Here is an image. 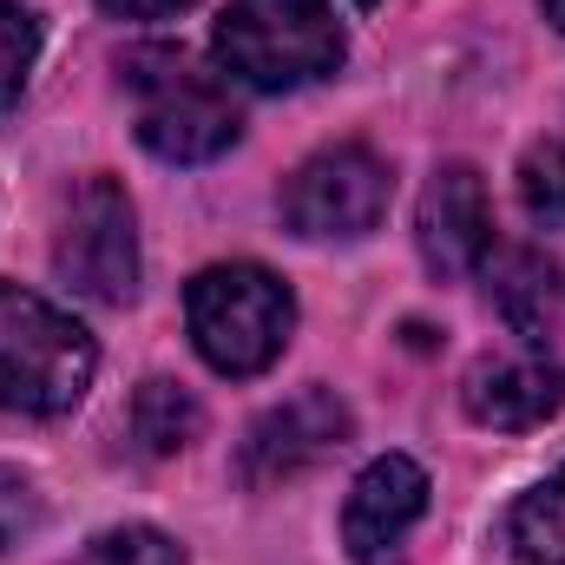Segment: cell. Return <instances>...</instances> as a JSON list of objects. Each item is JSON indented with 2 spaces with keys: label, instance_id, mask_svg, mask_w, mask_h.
<instances>
[{
  "label": "cell",
  "instance_id": "d6986e66",
  "mask_svg": "<svg viewBox=\"0 0 565 565\" xmlns=\"http://www.w3.org/2000/svg\"><path fill=\"white\" fill-rule=\"evenodd\" d=\"M540 7H546V20H553V26L565 33V0H540Z\"/></svg>",
  "mask_w": 565,
  "mask_h": 565
},
{
  "label": "cell",
  "instance_id": "e0dca14e",
  "mask_svg": "<svg viewBox=\"0 0 565 565\" xmlns=\"http://www.w3.org/2000/svg\"><path fill=\"white\" fill-rule=\"evenodd\" d=\"M33 526H40V493H33V480L13 473V467H0V553L20 546Z\"/></svg>",
  "mask_w": 565,
  "mask_h": 565
},
{
  "label": "cell",
  "instance_id": "30bf717a",
  "mask_svg": "<svg viewBox=\"0 0 565 565\" xmlns=\"http://www.w3.org/2000/svg\"><path fill=\"white\" fill-rule=\"evenodd\" d=\"M493 250V217H487V184L473 164H440L422 198V257L434 277H467Z\"/></svg>",
  "mask_w": 565,
  "mask_h": 565
},
{
  "label": "cell",
  "instance_id": "52a82bcc",
  "mask_svg": "<svg viewBox=\"0 0 565 565\" xmlns=\"http://www.w3.org/2000/svg\"><path fill=\"white\" fill-rule=\"evenodd\" d=\"M349 427L355 422H349V408H342L335 388H302V395L277 402L264 422L244 434L237 473H244V487H282V480L322 467L349 440Z\"/></svg>",
  "mask_w": 565,
  "mask_h": 565
},
{
  "label": "cell",
  "instance_id": "5bb4252c",
  "mask_svg": "<svg viewBox=\"0 0 565 565\" xmlns=\"http://www.w3.org/2000/svg\"><path fill=\"white\" fill-rule=\"evenodd\" d=\"M520 204H526L533 224L565 231V145L559 139H540L520 158Z\"/></svg>",
  "mask_w": 565,
  "mask_h": 565
},
{
  "label": "cell",
  "instance_id": "9a60e30c",
  "mask_svg": "<svg viewBox=\"0 0 565 565\" xmlns=\"http://www.w3.org/2000/svg\"><path fill=\"white\" fill-rule=\"evenodd\" d=\"M73 565H191L184 559V546L171 540V533H158V526H113V533H99V540H86Z\"/></svg>",
  "mask_w": 565,
  "mask_h": 565
},
{
  "label": "cell",
  "instance_id": "5b68a950",
  "mask_svg": "<svg viewBox=\"0 0 565 565\" xmlns=\"http://www.w3.org/2000/svg\"><path fill=\"white\" fill-rule=\"evenodd\" d=\"M388 198L395 178L369 145H329L289 178L282 217L296 237H369L388 217Z\"/></svg>",
  "mask_w": 565,
  "mask_h": 565
},
{
  "label": "cell",
  "instance_id": "6da1fadb",
  "mask_svg": "<svg viewBox=\"0 0 565 565\" xmlns=\"http://www.w3.org/2000/svg\"><path fill=\"white\" fill-rule=\"evenodd\" d=\"M211 53L231 79L257 93H296L342 66L349 40L322 0H231L217 13Z\"/></svg>",
  "mask_w": 565,
  "mask_h": 565
},
{
  "label": "cell",
  "instance_id": "2e32d148",
  "mask_svg": "<svg viewBox=\"0 0 565 565\" xmlns=\"http://www.w3.org/2000/svg\"><path fill=\"white\" fill-rule=\"evenodd\" d=\"M33 53H40V26L20 0H0V106L20 99L26 73H33Z\"/></svg>",
  "mask_w": 565,
  "mask_h": 565
},
{
  "label": "cell",
  "instance_id": "277c9868",
  "mask_svg": "<svg viewBox=\"0 0 565 565\" xmlns=\"http://www.w3.org/2000/svg\"><path fill=\"white\" fill-rule=\"evenodd\" d=\"M184 322L217 375H264L296 329V296L264 264H211L184 289Z\"/></svg>",
  "mask_w": 565,
  "mask_h": 565
},
{
  "label": "cell",
  "instance_id": "9c48e42d",
  "mask_svg": "<svg viewBox=\"0 0 565 565\" xmlns=\"http://www.w3.org/2000/svg\"><path fill=\"white\" fill-rule=\"evenodd\" d=\"M460 402L480 427H540L565 408V369L546 349H526V355H487L467 369L460 382Z\"/></svg>",
  "mask_w": 565,
  "mask_h": 565
},
{
  "label": "cell",
  "instance_id": "ac0fdd59",
  "mask_svg": "<svg viewBox=\"0 0 565 565\" xmlns=\"http://www.w3.org/2000/svg\"><path fill=\"white\" fill-rule=\"evenodd\" d=\"M106 13H119V20H171V13H184L191 0H99Z\"/></svg>",
  "mask_w": 565,
  "mask_h": 565
},
{
  "label": "cell",
  "instance_id": "8fae6325",
  "mask_svg": "<svg viewBox=\"0 0 565 565\" xmlns=\"http://www.w3.org/2000/svg\"><path fill=\"white\" fill-rule=\"evenodd\" d=\"M493 302L507 316L513 335H526L533 349L565 342V270L540 250H500L493 257Z\"/></svg>",
  "mask_w": 565,
  "mask_h": 565
},
{
  "label": "cell",
  "instance_id": "8992f818",
  "mask_svg": "<svg viewBox=\"0 0 565 565\" xmlns=\"http://www.w3.org/2000/svg\"><path fill=\"white\" fill-rule=\"evenodd\" d=\"M53 264L73 289H86L99 302H132V289H139V224H132V198L113 178H86L73 191Z\"/></svg>",
  "mask_w": 565,
  "mask_h": 565
},
{
  "label": "cell",
  "instance_id": "7c38bea8",
  "mask_svg": "<svg viewBox=\"0 0 565 565\" xmlns=\"http://www.w3.org/2000/svg\"><path fill=\"white\" fill-rule=\"evenodd\" d=\"M507 546L520 565H565V467L520 493V507L507 513Z\"/></svg>",
  "mask_w": 565,
  "mask_h": 565
},
{
  "label": "cell",
  "instance_id": "ffe728a7",
  "mask_svg": "<svg viewBox=\"0 0 565 565\" xmlns=\"http://www.w3.org/2000/svg\"><path fill=\"white\" fill-rule=\"evenodd\" d=\"M362 7H375V0H362Z\"/></svg>",
  "mask_w": 565,
  "mask_h": 565
},
{
  "label": "cell",
  "instance_id": "7a4b0ae2",
  "mask_svg": "<svg viewBox=\"0 0 565 565\" xmlns=\"http://www.w3.org/2000/svg\"><path fill=\"white\" fill-rule=\"evenodd\" d=\"M126 86L139 99V145L164 164H204L231 151L244 113L217 73H204L184 46H139L126 53Z\"/></svg>",
  "mask_w": 565,
  "mask_h": 565
},
{
  "label": "cell",
  "instance_id": "3957f363",
  "mask_svg": "<svg viewBox=\"0 0 565 565\" xmlns=\"http://www.w3.org/2000/svg\"><path fill=\"white\" fill-rule=\"evenodd\" d=\"M99 349L86 322L53 309L46 296L0 282V408L13 415H66L86 402Z\"/></svg>",
  "mask_w": 565,
  "mask_h": 565
},
{
  "label": "cell",
  "instance_id": "4fadbf2b",
  "mask_svg": "<svg viewBox=\"0 0 565 565\" xmlns=\"http://www.w3.org/2000/svg\"><path fill=\"white\" fill-rule=\"evenodd\" d=\"M198 402L178 388V382H145L139 402H132V434H139L145 454H178V447H191V434H198Z\"/></svg>",
  "mask_w": 565,
  "mask_h": 565
},
{
  "label": "cell",
  "instance_id": "ba28073f",
  "mask_svg": "<svg viewBox=\"0 0 565 565\" xmlns=\"http://www.w3.org/2000/svg\"><path fill=\"white\" fill-rule=\"evenodd\" d=\"M422 513H427V473L408 454H382L349 487V507H342V546H349V559H362V565L388 559Z\"/></svg>",
  "mask_w": 565,
  "mask_h": 565
}]
</instances>
